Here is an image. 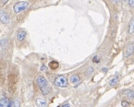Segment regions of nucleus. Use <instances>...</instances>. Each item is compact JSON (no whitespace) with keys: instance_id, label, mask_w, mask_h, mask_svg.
Masks as SVG:
<instances>
[{"instance_id":"a211bd4d","label":"nucleus","mask_w":134,"mask_h":107,"mask_svg":"<svg viewBox=\"0 0 134 107\" xmlns=\"http://www.w3.org/2000/svg\"><path fill=\"white\" fill-rule=\"evenodd\" d=\"M121 105L124 107H128L129 106V103L126 101H123L121 102Z\"/></svg>"},{"instance_id":"6ab92c4d","label":"nucleus","mask_w":134,"mask_h":107,"mask_svg":"<svg viewBox=\"0 0 134 107\" xmlns=\"http://www.w3.org/2000/svg\"><path fill=\"white\" fill-rule=\"evenodd\" d=\"M129 6L131 7H134V0H129L128 1Z\"/></svg>"},{"instance_id":"f3484780","label":"nucleus","mask_w":134,"mask_h":107,"mask_svg":"<svg viewBox=\"0 0 134 107\" xmlns=\"http://www.w3.org/2000/svg\"><path fill=\"white\" fill-rule=\"evenodd\" d=\"M6 45H7L6 40L5 39L1 40V47H4L6 46Z\"/></svg>"},{"instance_id":"5701e85b","label":"nucleus","mask_w":134,"mask_h":107,"mask_svg":"<svg viewBox=\"0 0 134 107\" xmlns=\"http://www.w3.org/2000/svg\"><path fill=\"white\" fill-rule=\"evenodd\" d=\"M112 1H113L115 3H116V4H118V3H120V0H112Z\"/></svg>"},{"instance_id":"f257e3e1","label":"nucleus","mask_w":134,"mask_h":107,"mask_svg":"<svg viewBox=\"0 0 134 107\" xmlns=\"http://www.w3.org/2000/svg\"><path fill=\"white\" fill-rule=\"evenodd\" d=\"M37 83L40 90L44 95H47L50 93V88L47 80L43 76H39L37 79Z\"/></svg>"},{"instance_id":"7ed1b4c3","label":"nucleus","mask_w":134,"mask_h":107,"mask_svg":"<svg viewBox=\"0 0 134 107\" xmlns=\"http://www.w3.org/2000/svg\"><path fill=\"white\" fill-rule=\"evenodd\" d=\"M54 84L59 87H66L68 85L67 79L64 76H58L54 81Z\"/></svg>"},{"instance_id":"2eb2a0df","label":"nucleus","mask_w":134,"mask_h":107,"mask_svg":"<svg viewBox=\"0 0 134 107\" xmlns=\"http://www.w3.org/2000/svg\"><path fill=\"white\" fill-rule=\"evenodd\" d=\"M12 106H13V107H20L21 103H20V102L18 99H16L12 101Z\"/></svg>"},{"instance_id":"4be33fe9","label":"nucleus","mask_w":134,"mask_h":107,"mask_svg":"<svg viewBox=\"0 0 134 107\" xmlns=\"http://www.w3.org/2000/svg\"><path fill=\"white\" fill-rule=\"evenodd\" d=\"M8 1L9 0H1V2H2V3H3V4H6L7 2H8Z\"/></svg>"},{"instance_id":"dca6fc26","label":"nucleus","mask_w":134,"mask_h":107,"mask_svg":"<svg viewBox=\"0 0 134 107\" xmlns=\"http://www.w3.org/2000/svg\"><path fill=\"white\" fill-rule=\"evenodd\" d=\"M92 61L94 62H95V63H98V62H100V59L99 58H98L97 56H95L94 58H93L92 59Z\"/></svg>"},{"instance_id":"a878e982","label":"nucleus","mask_w":134,"mask_h":107,"mask_svg":"<svg viewBox=\"0 0 134 107\" xmlns=\"http://www.w3.org/2000/svg\"><path fill=\"white\" fill-rule=\"evenodd\" d=\"M102 70H103V71H104L105 73H106V71H108V69L106 68H103L102 69Z\"/></svg>"},{"instance_id":"412c9836","label":"nucleus","mask_w":134,"mask_h":107,"mask_svg":"<svg viewBox=\"0 0 134 107\" xmlns=\"http://www.w3.org/2000/svg\"><path fill=\"white\" fill-rule=\"evenodd\" d=\"M93 71H94V68H93L92 67H89V69H88V74H90V73H92Z\"/></svg>"},{"instance_id":"423d86ee","label":"nucleus","mask_w":134,"mask_h":107,"mask_svg":"<svg viewBox=\"0 0 134 107\" xmlns=\"http://www.w3.org/2000/svg\"><path fill=\"white\" fill-rule=\"evenodd\" d=\"M134 52V42L131 43L129 45L127 49H126V52H125V57H129L133 54Z\"/></svg>"},{"instance_id":"6e6552de","label":"nucleus","mask_w":134,"mask_h":107,"mask_svg":"<svg viewBox=\"0 0 134 107\" xmlns=\"http://www.w3.org/2000/svg\"><path fill=\"white\" fill-rule=\"evenodd\" d=\"M26 35H27V33L24 30L20 31V32L18 33V36H17L18 40L19 41H23V40L25 39Z\"/></svg>"},{"instance_id":"0eeeda50","label":"nucleus","mask_w":134,"mask_h":107,"mask_svg":"<svg viewBox=\"0 0 134 107\" xmlns=\"http://www.w3.org/2000/svg\"><path fill=\"white\" fill-rule=\"evenodd\" d=\"M35 103L37 107H45L46 105V101L43 98H37L35 101Z\"/></svg>"},{"instance_id":"f8f14e48","label":"nucleus","mask_w":134,"mask_h":107,"mask_svg":"<svg viewBox=\"0 0 134 107\" xmlns=\"http://www.w3.org/2000/svg\"><path fill=\"white\" fill-rule=\"evenodd\" d=\"M9 104L8 99L6 97H3L0 101V107H7Z\"/></svg>"},{"instance_id":"f03ea898","label":"nucleus","mask_w":134,"mask_h":107,"mask_svg":"<svg viewBox=\"0 0 134 107\" xmlns=\"http://www.w3.org/2000/svg\"><path fill=\"white\" fill-rule=\"evenodd\" d=\"M16 76L15 74H10L8 76V90L10 94H13L16 90Z\"/></svg>"},{"instance_id":"aec40b11","label":"nucleus","mask_w":134,"mask_h":107,"mask_svg":"<svg viewBox=\"0 0 134 107\" xmlns=\"http://www.w3.org/2000/svg\"><path fill=\"white\" fill-rule=\"evenodd\" d=\"M47 70H48V68L46 67V66H45V65H42V67H41V71H47Z\"/></svg>"},{"instance_id":"39448f33","label":"nucleus","mask_w":134,"mask_h":107,"mask_svg":"<svg viewBox=\"0 0 134 107\" xmlns=\"http://www.w3.org/2000/svg\"><path fill=\"white\" fill-rule=\"evenodd\" d=\"M0 19H1V22L3 24H9L10 23L9 16L7 13L3 10H0Z\"/></svg>"},{"instance_id":"1a4fd4ad","label":"nucleus","mask_w":134,"mask_h":107,"mask_svg":"<svg viewBox=\"0 0 134 107\" xmlns=\"http://www.w3.org/2000/svg\"><path fill=\"white\" fill-rule=\"evenodd\" d=\"M128 32L129 34H132L134 32V17H133L129 22Z\"/></svg>"},{"instance_id":"b1692460","label":"nucleus","mask_w":134,"mask_h":107,"mask_svg":"<svg viewBox=\"0 0 134 107\" xmlns=\"http://www.w3.org/2000/svg\"><path fill=\"white\" fill-rule=\"evenodd\" d=\"M62 107H70V105L69 103H66V104L64 105Z\"/></svg>"},{"instance_id":"9b49d317","label":"nucleus","mask_w":134,"mask_h":107,"mask_svg":"<svg viewBox=\"0 0 134 107\" xmlns=\"http://www.w3.org/2000/svg\"><path fill=\"white\" fill-rule=\"evenodd\" d=\"M124 94H126L127 97L129 99H132L134 98V91L130 90H127L125 91Z\"/></svg>"},{"instance_id":"9d476101","label":"nucleus","mask_w":134,"mask_h":107,"mask_svg":"<svg viewBox=\"0 0 134 107\" xmlns=\"http://www.w3.org/2000/svg\"><path fill=\"white\" fill-rule=\"evenodd\" d=\"M70 81L73 83L74 84H77L80 82V78L77 74H73L71 76Z\"/></svg>"},{"instance_id":"20e7f679","label":"nucleus","mask_w":134,"mask_h":107,"mask_svg":"<svg viewBox=\"0 0 134 107\" xmlns=\"http://www.w3.org/2000/svg\"><path fill=\"white\" fill-rule=\"evenodd\" d=\"M28 6V3L27 1H21L16 3L14 7L13 10L16 13H19L24 11Z\"/></svg>"},{"instance_id":"ddd939ff","label":"nucleus","mask_w":134,"mask_h":107,"mask_svg":"<svg viewBox=\"0 0 134 107\" xmlns=\"http://www.w3.org/2000/svg\"><path fill=\"white\" fill-rule=\"evenodd\" d=\"M49 66L52 70H56V69H57L58 68L59 63L56 61H53L49 63Z\"/></svg>"},{"instance_id":"bb28decb","label":"nucleus","mask_w":134,"mask_h":107,"mask_svg":"<svg viewBox=\"0 0 134 107\" xmlns=\"http://www.w3.org/2000/svg\"><path fill=\"white\" fill-rule=\"evenodd\" d=\"M123 1H126V0H123Z\"/></svg>"},{"instance_id":"4468645a","label":"nucleus","mask_w":134,"mask_h":107,"mask_svg":"<svg viewBox=\"0 0 134 107\" xmlns=\"http://www.w3.org/2000/svg\"><path fill=\"white\" fill-rule=\"evenodd\" d=\"M118 76L116 77L115 78H113L112 79H111L110 81H109V85L111 87L115 86V85H116L117 84V83H118Z\"/></svg>"},{"instance_id":"393cba45","label":"nucleus","mask_w":134,"mask_h":107,"mask_svg":"<svg viewBox=\"0 0 134 107\" xmlns=\"http://www.w3.org/2000/svg\"><path fill=\"white\" fill-rule=\"evenodd\" d=\"M7 107H12V102H9L8 104V105H7Z\"/></svg>"}]
</instances>
